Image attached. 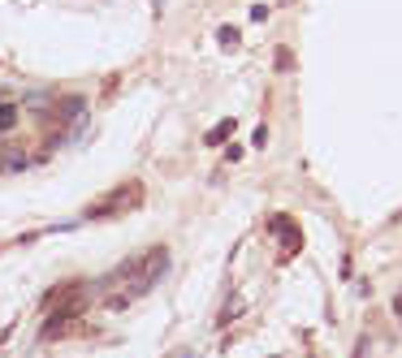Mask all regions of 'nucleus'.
<instances>
[{
    "instance_id": "nucleus-4",
    "label": "nucleus",
    "mask_w": 402,
    "mask_h": 358,
    "mask_svg": "<svg viewBox=\"0 0 402 358\" xmlns=\"http://www.w3.org/2000/svg\"><path fill=\"white\" fill-rule=\"evenodd\" d=\"M230 134H234V117H225V121H217L212 129H208V138H203V143H208V147H217V143H221V138H230Z\"/></svg>"
},
{
    "instance_id": "nucleus-1",
    "label": "nucleus",
    "mask_w": 402,
    "mask_h": 358,
    "mask_svg": "<svg viewBox=\"0 0 402 358\" xmlns=\"http://www.w3.org/2000/svg\"><path fill=\"white\" fill-rule=\"evenodd\" d=\"M143 203V186L139 182H121L117 190H108L104 199H95L83 216L87 220H104V216H121V211H130V207H139Z\"/></svg>"
},
{
    "instance_id": "nucleus-3",
    "label": "nucleus",
    "mask_w": 402,
    "mask_h": 358,
    "mask_svg": "<svg viewBox=\"0 0 402 358\" xmlns=\"http://www.w3.org/2000/svg\"><path fill=\"white\" fill-rule=\"evenodd\" d=\"M18 121H22V104L13 100V95H5V100H0V134H13Z\"/></svg>"
},
{
    "instance_id": "nucleus-7",
    "label": "nucleus",
    "mask_w": 402,
    "mask_h": 358,
    "mask_svg": "<svg viewBox=\"0 0 402 358\" xmlns=\"http://www.w3.org/2000/svg\"><path fill=\"white\" fill-rule=\"evenodd\" d=\"M394 315H398V324H402V289H398V298H394Z\"/></svg>"
},
{
    "instance_id": "nucleus-5",
    "label": "nucleus",
    "mask_w": 402,
    "mask_h": 358,
    "mask_svg": "<svg viewBox=\"0 0 402 358\" xmlns=\"http://www.w3.org/2000/svg\"><path fill=\"white\" fill-rule=\"evenodd\" d=\"M290 65H294V56H290V48H277V70H281V74H290Z\"/></svg>"
},
{
    "instance_id": "nucleus-6",
    "label": "nucleus",
    "mask_w": 402,
    "mask_h": 358,
    "mask_svg": "<svg viewBox=\"0 0 402 358\" xmlns=\"http://www.w3.org/2000/svg\"><path fill=\"white\" fill-rule=\"evenodd\" d=\"M221 43L234 48V43H238V30H234V26H221Z\"/></svg>"
},
{
    "instance_id": "nucleus-8",
    "label": "nucleus",
    "mask_w": 402,
    "mask_h": 358,
    "mask_svg": "<svg viewBox=\"0 0 402 358\" xmlns=\"http://www.w3.org/2000/svg\"><path fill=\"white\" fill-rule=\"evenodd\" d=\"M5 95H9V87H0V100H5Z\"/></svg>"
},
{
    "instance_id": "nucleus-2",
    "label": "nucleus",
    "mask_w": 402,
    "mask_h": 358,
    "mask_svg": "<svg viewBox=\"0 0 402 358\" xmlns=\"http://www.w3.org/2000/svg\"><path fill=\"white\" fill-rule=\"evenodd\" d=\"M268 233L281 238V251H285V255H299V251H303V229H299L290 216H272V220H268Z\"/></svg>"
},
{
    "instance_id": "nucleus-9",
    "label": "nucleus",
    "mask_w": 402,
    "mask_h": 358,
    "mask_svg": "<svg viewBox=\"0 0 402 358\" xmlns=\"http://www.w3.org/2000/svg\"><path fill=\"white\" fill-rule=\"evenodd\" d=\"M281 5H290V0H281Z\"/></svg>"
}]
</instances>
